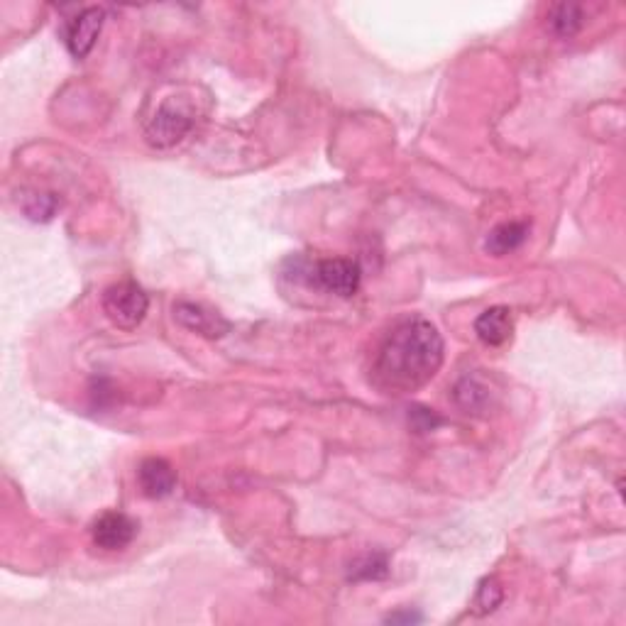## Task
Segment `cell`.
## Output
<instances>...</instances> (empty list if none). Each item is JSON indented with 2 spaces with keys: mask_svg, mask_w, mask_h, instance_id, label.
<instances>
[{
  "mask_svg": "<svg viewBox=\"0 0 626 626\" xmlns=\"http://www.w3.org/2000/svg\"><path fill=\"white\" fill-rule=\"evenodd\" d=\"M455 402L463 406L468 414L470 411H482L490 404V392H487V387H482L477 380L465 377V380H460L458 387H455Z\"/></svg>",
  "mask_w": 626,
  "mask_h": 626,
  "instance_id": "7c38bea8",
  "label": "cell"
},
{
  "mask_svg": "<svg viewBox=\"0 0 626 626\" xmlns=\"http://www.w3.org/2000/svg\"><path fill=\"white\" fill-rule=\"evenodd\" d=\"M409 421H411V424H414V428L419 433L433 431V428H436V426H441V419H438V416L433 414L431 409H424V406H416V409H411Z\"/></svg>",
  "mask_w": 626,
  "mask_h": 626,
  "instance_id": "2e32d148",
  "label": "cell"
},
{
  "mask_svg": "<svg viewBox=\"0 0 626 626\" xmlns=\"http://www.w3.org/2000/svg\"><path fill=\"white\" fill-rule=\"evenodd\" d=\"M389 575V563L384 553H367L350 565V580H382Z\"/></svg>",
  "mask_w": 626,
  "mask_h": 626,
  "instance_id": "4fadbf2b",
  "label": "cell"
},
{
  "mask_svg": "<svg viewBox=\"0 0 626 626\" xmlns=\"http://www.w3.org/2000/svg\"><path fill=\"white\" fill-rule=\"evenodd\" d=\"M475 333L490 348H499L507 343L514 333V318L507 306H492L485 313H480L475 321Z\"/></svg>",
  "mask_w": 626,
  "mask_h": 626,
  "instance_id": "9c48e42d",
  "label": "cell"
},
{
  "mask_svg": "<svg viewBox=\"0 0 626 626\" xmlns=\"http://www.w3.org/2000/svg\"><path fill=\"white\" fill-rule=\"evenodd\" d=\"M526 238H529V223L524 221L502 223L494 230H490V235H487L485 240V250L494 257H504L509 255V252L519 250V247L526 243Z\"/></svg>",
  "mask_w": 626,
  "mask_h": 626,
  "instance_id": "30bf717a",
  "label": "cell"
},
{
  "mask_svg": "<svg viewBox=\"0 0 626 626\" xmlns=\"http://www.w3.org/2000/svg\"><path fill=\"white\" fill-rule=\"evenodd\" d=\"M309 274L311 284H316L318 289H326L328 294L343 296V299H350V296L358 294L362 279V269L358 262L343 260V257L316 262V265L309 269Z\"/></svg>",
  "mask_w": 626,
  "mask_h": 626,
  "instance_id": "277c9868",
  "label": "cell"
},
{
  "mask_svg": "<svg viewBox=\"0 0 626 626\" xmlns=\"http://www.w3.org/2000/svg\"><path fill=\"white\" fill-rule=\"evenodd\" d=\"M103 20H106V10L103 8H84L74 20H69L67 32H64V42H67L69 54L74 59H86L91 49L96 47L98 35L103 30Z\"/></svg>",
  "mask_w": 626,
  "mask_h": 626,
  "instance_id": "5b68a950",
  "label": "cell"
},
{
  "mask_svg": "<svg viewBox=\"0 0 626 626\" xmlns=\"http://www.w3.org/2000/svg\"><path fill=\"white\" fill-rule=\"evenodd\" d=\"M147 309H150V296L145 294L140 284L130 282V279L103 291V311L115 326L125 328V331H133L140 326L145 321Z\"/></svg>",
  "mask_w": 626,
  "mask_h": 626,
  "instance_id": "3957f363",
  "label": "cell"
},
{
  "mask_svg": "<svg viewBox=\"0 0 626 626\" xmlns=\"http://www.w3.org/2000/svg\"><path fill=\"white\" fill-rule=\"evenodd\" d=\"M582 23H585V13H582L580 5L575 3H558L548 10V27H551L558 37L578 35Z\"/></svg>",
  "mask_w": 626,
  "mask_h": 626,
  "instance_id": "8fae6325",
  "label": "cell"
},
{
  "mask_svg": "<svg viewBox=\"0 0 626 626\" xmlns=\"http://www.w3.org/2000/svg\"><path fill=\"white\" fill-rule=\"evenodd\" d=\"M137 536V521L123 512H106L91 526V538L103 551H123Z\"/></svg>",
  "mask_w": 626,
  "mask_h": 626,
  "instance_id": "8992f818",
  "label": "cell"
},
{
  "mask_svg": "<svg viewBox=\"0 0 626 626\" xmlns=\"http://www.w3.org/2000/svg\"><path fill=\"white\" fill-rule=\"evenodd\" d=\"M196 125V113L189 103L177 101V98H169L162 106L157 108V113L152 115L150 123H147V142L155 147H172L177 142L184 140L186 135L194 130Z\"/></svg>",
  "mask_w": 626,
  "mask_h": 626,
  "instance_id": "7a4b0ae2",
  "label": "cell"
},
{
  "mask_svg": "<svg viewBox=\"0 0 626 626\" xmlns=\"http://www.w3.org/2000/svg\"><path fill=\"white\" fill-rule=\"evenodd\" d=\"M23 211L32 221H49L54 216V211H57V199L52 194H32L27 196Z\"/></svg>",
  "mask_w": 626,
  "mask_h": 626,
  "instance_id": "9a60e30c",
  "label": "cell"
},
{
  "mask_svg": "<svg viewBox=\"0 0 626 626\" xmlns=\"http://www.w3.org/2000/svg\"><path fill=\"white\" fill-rule=\"evenodd\" d=\"M174 318L191 333H199L206 338H223L230 333V323L221 313L206 309L201 304H191V301H181L174 306Z\"/></svg>",
  "mask_w": 626,
  "mask_h": 626,
  "instance_id": "52a82bcc",
  "label": "cell"
},
{
  "mask_svg": "<svg viewBox=\"0 0 626 626\" xmlns=\"http://www.w3.org/2000/svg\"><path fill=\"white\" fill-rule=\"evenodd\" d=\"M137 482L145 497L164 499L177 490V470L164 458H147L137 470Z\"/></svg>",
  "mask_w": 626,
  "mask_h": 626,
  "instance_id": "ba28073f",
  "label": "cell"
},
{
  "mask_svg": "<svg viewBox=\"0 0 626 626\" xmlns=\"http://www.w3.org/2000/svg\"><path fill=\"white\" fill-rule=\"evenodd\" d=\"M387 622H392V624H397V622H421V614H411V612L392 614V617H389Z\"/></svg>",
  "mask_w": 626,
  "mask_h": 626,
  "instance_id": "e0dca14e",
  "label": "cell"
},
{
  "mask_svg": "<svg viewBox=\"0 0 626 626\" xmlns=\"http://www.w3.org/2000/svg\"><path fill=\"white\" fill-rule=\"evenodd\" d=\"M443 365V338L426 318L402 321L384 338L372 382L387 394H409L436 377Z\"/></svg>",
  "mask_w": 626,
  "mask_h": 626,
  "instance_id": "6da1fadb",
  "label": "cell"
},
{
  "mask_svg": "<svg viewBox=\"0 0 626 626\" xmlns=\"http://www.w3.org/2000/svg\"><path fill=\"white\" fill-rule=\"evenodd\" d=\"M502 600H504V590H502V585L497 582V578L482 580L480 587H477V595H475L477 614L494 612V609L502 604Z\"/></svg>",
  "mask_w": 626,
  "mask_h": 626,
  "instance_id": "5bb4252c",
  "label": "cell"
}]
</instances>
